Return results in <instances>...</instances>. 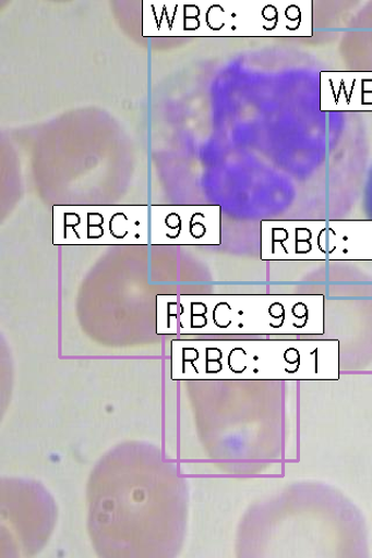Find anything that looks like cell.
<instances>
[{
    "instance_id": "1",
    "label": "cell",
    "mask_w": 372,
    "mask_h": 558,
    "mask_svg": "<svg viewBox=\"0 0 372 558\" xmlns=\"http://www.w3.org/2000/svg\"><path fill=\"white\" fill-rule=\"evenodd\" d=\"M158 333L169 336L325 335L323 294L164 295Z\"/></svg>"
},
{
    "instance_id": "2",
    "label": "cell",
    "mask_w": 372,
    "mask_h": 558,
    "mask_svg": "<svg viewBox=\"0 0 372 558\" xmlns=\"http://www.w3.org/2000/svg\"><path fill=\"white\" fill-rule=\"evenodd\" d=\"M172 379L338 380L340 341L257 339L171 341Z\"/></svg>"
},
{
    "instance_id": "3",
    "label": "cell",
    "mask_w": 372,
    "mask_h": 558,
    "mask_svg": "<svg viewBox=\"0 0 372 558\" xmlns=\"http://www.w3.org/2000/svg\"><path fill=\"white\" fill-rule=\"evenodd\" d=\"M325 221H268L262 225V257L279 260L327 259Z\"/></svg>"
},
{
    "instance_id": "4",
    "label": "cell",
    "mask_w": 372,
    "mask_h": 558,
    "mask_svg": "<svg viewBox=\"0 0 372 558\" xmlns=\"http://www.w3.org/2000/svg\"><path fill=\"white\" fill-rule=\"evenodd\" d=\"M164 225L166 243L217 244L220 241L218 206L171 207Z\"/></svg>"
},
{
    "instance_id": "5",
    "label": "cell",
    "mask_w": 372,
    "mask_h": 558,
    "mask_svg": "<svg viewBox=\"0 0 372 558\" xmlns=\"http://www.w3.org/2000/svg\"><path fill=\"white\" fill-rule=\"evenodd\" d=\"M327 259H372V221H331Z\"/></svg>"
}]
</instances>
